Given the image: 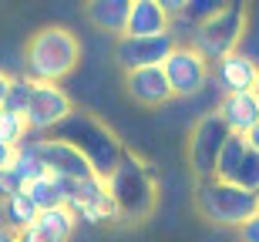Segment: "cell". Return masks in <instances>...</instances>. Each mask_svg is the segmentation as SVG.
Wrapping results in <instances>:
<instances>
[{"label":"cell","mask_w":259,"mask_h":242,"mask_svg":"<svg viewBox=\"0 0 259 242\" xmlns=\"http://www.w3.org/2000/svg\"><path fill=\"white\" fill-rule=\"evenodd\" d=\"M81 61V40L74 30L51 24L40 27L24 47V78L37 84H61Z\"/></svg>","instance_id":"6da1fadb"},{"label":"cell","mask_w":259,"mask_h":242,"mask_svg":"<svg viewBox=\"0 0 259 242\" xmlns=\"http://www.w3.org/2000/svg\"><path fill=\"white\" fill-rule=\"evenodd\" d=\"M51 138H61V141H67L71 148H77V152L88 158V165L95 168V175H101V178H108V175L115 172V165L125 155L121 138H118L105 121H98L95 115L77 111V108L61 121L58 131Z\"/></svg>","instance_id":"7a4b0ae2"},{"label":"cell","mask_w":259,"mask_h":242,"mask_svg":"<svg viewBox=\"0 0 259 242\" xmlns=\"http://www.w3.org/2000/svg\"><path fill=\"white\" fill-rule=\"evenodd\" d=\"M105 182H108V195L115 199L121 219H142V215H148L155 209V199H158L155 175L148 168V162L138 158L135 152H128V148Z\"/></svg>","instance_id":"3957f363"},{"label":"cell","mask_w":259,"mask_h":242,"mask_svg":"<svg viewBox=\"0 0 259 242\" xmlns=\"http://www.w3.org/2000/svg\"><path fill=\"white\" fill-rule=\"evenodd\" d=\"M195 209L205 222L222 225V229H242L252 215L259 212V195L246 192L222 178H202L195 185Z\"/></svg>","instance_id":"277c9868"},{"label":"cell","mask_w":259,"mask_h":242,"mask_svg":"<svg viewBox=\"0 0 259 242\" xmlns=\"http://www.w3.org/2000/svg\"><path fill=\"white\" fill-rule=\"evenodd\" d=\"M242 34H246V0H229V7L222 10V14L205 20L189 37V47H195L209 64H215L219 58L239 51Z\"/></svg>","instance_id":"5b68a950"},{"label":"cell","mask_w":259,"mask_h":242,"mask_svg":"<svg viewBox=\"0 0 259 242\" xmlns=\"http://www.w3.org/2000/svg\"><path fill=\"white\" fill-rule=\"evenodd\" d=\"M175 98H199L212 81V64L189 44H175L162 64Z\"/></svg>","instance_id":"8992f818"},{"label":"cell","mask_w":259,"mask_h":242,"mask_svg":"<svg viewBox=\"0 0 259 242\" xmlns=\"http://www.w3.org/2000/svg\"><path fill=\"white\" fill-rule=\"evenodd\" d=\"M74 111V101L61 84H37L34 81V91H30V105H27V128L30 135L48 138L58 131V125L67 115Z\"/></svg>","instance_id":"52a82bcc"},{"label":"cell","mask_w":259,"mask_h":242,"mask_svg":"<svg viewBox=\"0 0 259 242\" xmlns=\"http://www.w3.org/2000/svg\"><path fill=\"white\" fill-rule=\"evenodd\" d=\"M226 138H229V128L222 125V118L212 111V115H202L195 121L192 135H189V165H192V172L202 178H212L215 175V162L222 155V145H226Z\"/></svg>","instance_id":"ba28073f"},{"label":"cell","mask_w":259,"mask_h":242,"mask_svg":"<svg viewBox=\"0 0 259 242\" xmlns=\"http://www.w3.org/2000/svg\"><path fill=\"white\" fill-rule=\"evenodd\" d=\"M215 178L259 195V152L242 135H229L222 145L219 162H215Z\"/></svg>","instance_id":"9c48e42d"},{"label":"cell","mask_w":259,"mask_h":242,"mask_svg":"<svg viewBox=\"0 0 259 242\" xmlns=\"http://www.w3.org/2000/svg\"><path fill=\"white\" fill-rule=\"evenodd\" d=\"M30 152L40 158V165H44V172L54 175V178H67V182H77V178H91L95 175V168L88 165V158L77 152V148H71L67 141H61V138H40V135H30L27 138Z\"/></svg>","instance_id":"30bf717a"},{"label":"cell","mask_w":259,"mask_h":242,"mask_svg":"<svg viewBox=\"0 0 259 242\" xmlns=\"http://www.w3.org/2000/svg\"><path fill=\"white\" fill-rule=\"evenodd\" d=\"M175 37L172 34H158V37H118L115 44V58L118 64L128 71H142V68H162L165 58L172 54Z\"/></svg>","instance_id":"8fae6325"},{"label":"cell","mask_w":259,"mask_h":242,"mask_svg":"<svg viewBox=\"0 0 259 242\" xmlns=\"http://www.w3.org/2000/svg\"><path fill=\"white\" fill-rule=\"evenodd\" d=\"M259 81V64H252L246 54H226L212 64V84L222 94H236V91H256Z\"/></svg>","instance_id":"7c38bea8"},{"label":"cell","mask_w":259,"mask_h":242,"mask_svg":"<svg viewBox=\"0 0 259 242\" xmlns=\"http://www.w3.org/2000/svg\"><path fill=\"white\" fill-rule=\"evenodd\" d=\"M125 91L135 105L142 108H158L165 101H172V87L165 78L162 68H142V71H128L125 74Z\"/></svg>","instance_id":"4fadbf2b"},{"label":"cell","mask_w":259,"mask_h":242,"mask_svg":"<svg viewBox=\"0 0 259 242\" xmlns=\"http://www.w3.org/2000/svg\"><path fill=\"white\" fill-rule=\"evenodd\" d=\"M215 115L222 118V125L229 128V135H249L259 125V98L256 91H236V94H222Z\"/></svg>","instance_id":"5bb4252c"},{"label":"cell","mask_w":259,"mask_h":242,"mask_svg":"<svg viewBox=\"0 0 259 242\" xmlns=\"http://www.w3.org/2000/svg\"><path fill=\"white\" fill-rule=\"evenodd\" d=\"M168 27H172V17L155 0H132L128 27H125L128 37H158V34H168Z\"/></svg>","instance_id":"9a60e30c"},{"label":"cell","mask_w":259,"mask_h":242,"mask_svg":"<svg viewBox=\"0 0 259 242\" xmlns=\"http://www.w3.org/2000/svg\"><path fill=\"white\" fill-rule=\"evenodd\" d=\"M226 7H229V0H189L185 10L172 20L168 34L175 37V44H189V37H192L195 30H199L205 20H212L215 14H222Z\"/></svg>","instance_id":"2e32d148"},{"label":"cell","mask_w":259,"mask_h":242,"mask_svg":"<svg viewBox=\"0 0 259 242\" xmlns=\"http://www.w3.org/2000/svg\"><path fill=\"white\" fill-rule=\"evenodd\" d=\"M128 10H132V0H88L84 4L88 24L101 34H115V37L125 34Z\"/></svg>","instance_id":"e0dca14e"},{"label":"cell","mask_w":259,"mask_h":242,"mask_svg":"<svg viewBox=\"0 0 259 242\" xmlns=\"http://www.w3.org/2000/svg\"><path fill=\"white\" fill-rule=\"evenodd\" d=\"M37 215H40V209L24 192H17V195H10V199L0 202V222L7 225V229H14V232H24L27 225H34Z\"/></svg>","instance_id":"ac0fdd59"},{"label":"cell","mask_w":259,"mask_h":242,"mask_svg":"<svg viewBox=\"0 0 259 242\" xmlns=\"http://www.w3.org/2000/svg\"><path fill=\"white\" fill-rule=\"evenodd\" d=\"M24 195H27L30 202L37 205L40 212H48V209H58V205H64V195H61V185L54 175H40V178H34V182L24 185Z\"/></svg>","instance_id":"d6986e66"},{"label":"cell","mask_w":259,"mask_h":242,"mask_svg":"<svg viewBox=\"0 0 259 242\" xmlns=\"http://www.w3.org/2000/svg\"><path fill=\"white\" fill-rule=\"evenodd\" d=\"M37 225H40V229H48L58 242H71V235H74V229H77V219H74V212H71L67 205H58V209L40 212Z\"/></svg>","instance_id":"ffe728a7"},{"label":"cell","mask_w":259,"mask_h":242,"mask_svg":"<svg viewBox=\"0 0 259 242\" xmlns=\"http://www.w3.org/2000/svg\"><path fill=\"white\" fill-rule=\"evenodd\" d=\"M27 138H30L27 118H24V115H14V111H4V108H0V141H4V145H10V148H20Z\"/></svg>","instance_id":"44dd1931"},{"label":"cell","mask_w":259,"mask_h":242,"mask_svg":"<svg viewBox=\"0 0 259 242\" xmlns=\"http://www.w3.org/2000/svg\"><path fill=\"white\" fill-rule=\"evenodd\" d=\"M30 91H34V81H30V78H24V74H10V87H7V101H4V111H14V115H27Z\"/></svg>","instance_id":"7402d4cb"},{"label":"cell","mask_w":259,"mask_h":242,"mask_svg":"<svg viewBox=\"0 0 259 242\" xmlns=\"http://www.w3.org/2000/svg\"><path fill=\"white\" fill-rule=\"evenodd\" d=\"M239 54H246V58H249L252 64H259V17L246 20V34H242Z\"/></svg>","instance_id":"603a6c76"},{"label":"cell","mask_w":259,"mask_h":242,"mask_svg":"<svg viewBox=\"0 0 259 242\" xmlns=\"http://www.w3.org/2000/svg\"><path fill=\"white\" fill-rule=\"evenodd\" d=\"M17 192H24V182L14 175V168L0 172V202H4V199H10V195H17Z\"/></svg>","instance_id":"cb8c5ba5"},{"label":"cell","mask_w":259,"mask_h":242,"mask_svg":"<svg viewBox=\"0 0 259 242\" xmlns=\"http://www.w3.org/2000/svg\"><path fill=\"white\" fill-rule=\"evenodd\" d=\"M17 239H20V242H58L54 235L48 232V229H40L37 222H34V225H27L24 232H17Z\"/></svg>","instance_id":"d4e9b609"},{"label":"cell","mask_w":259,"mask_h":242,"mask_svg":"<svg viewBox=\"0 0 259 242\" xmlns=\"http://www.w3.org/2000/svg\"><path fill=\"white\" fill-rule=\"evenodd\" d=\"M236 232H239V242H259V212L252 215L242 229H236Z\"/></svg>","instance_id":"484cf974"},{"label":"cell","mask_w":259,"mask_h":242,"mask_svg":"<svg viewBox=\"0 0 259 242\" xmlns=\"http://www.w3.org/2000/svg\"><path fill=\"white\" fill-rule=\"evenodd\" d=\"M155 4H158V7H162L165 14L175 20V17H179V14L185 10V4H189V0H155Z\"/></svg>","instance_id":"4316f807"},{"label":"cell","mask_w":259,"mask_h":242,"mask_svg":"<svg viewBox=\"0 0 259 242\" xmlns=\"http://www.w3.org/2000/svg\"><path fill=\"white\" fill-rule=\"evenodd\" d=\"M14 155H17V148H10L0 141V172H7L10 165H14Z\"/></svg>","instance_id":"83f0119b"},{"label":"cell","mask_w":259,"mask_h":242,"mask_svg":"<svg viewBox=\"0 0 259 242\" xmlns=\"http://www.w3.org/2000/svg\"><path fill=\"white\" fill-rule=\"evenodd\" d=\"M7 87H10V74L0 71V108H4V101H7Z\"/></svg>","instance_id":"f1b7e54d"},{"label":"cell","mask_w":259,"mask_h":242,"mask_svg":"<svg viewBox=\"0 0 259 242\" xmlns=\"http://www.w3.org/2000/svg\"><path fill=\"white\" fill-rule=\"evenodd\" d=\"M0 242H20V239H17V232H14V229H7V225L0 222Z\"/></svg>","instance_id":"f546056e"},{"label":"cell","mask_w":259,"mask_h":242,"mask_svg":"<svg viewBox=\"0 0 259 242\" xmlns=\"http://www.w3.org/2000/svg\"><path fill=\"white\" fill-rule=\"evenodd\" d=\"M246 141H249V145H252V148H256V152H259V125L252 128L249 135H246Z\"/></svg>","instance_id":"4dcf8cb0"},{"label":"cell","mask_w":259,"mask_h":242,"mask_svg":"<svg viewBox=\"0 0 259 242\" xmlns=\"http://www.w3.org/2000/svg\"><path fill=\"white\" fill-rule=\"evenodd\" d=\"M256 98H259V81H256Z\"/></svg>","instance_id":"1f68e13d"}]
</instances>
